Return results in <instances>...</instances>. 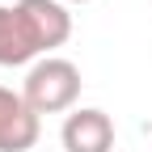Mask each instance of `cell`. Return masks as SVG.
I'll return each instance as SVG.
<instances>
[{"instance_id": "obj_4", "label": "cell", "mask_w": 152, "mask_h": 152, "mask_svg": "<svg viewBox=\"0 0 152 152\" xmlns=\"http://www.w3.org/2000/svg\"><path fill=\"white\" fill-rule=\"evenodd\" d=\"M17 9L30 21L38 51H55L72 38V13L64 9V0H17Z\"/></svg>"}, {"instance_id": "obj_5", "label": "cell", "mask_w": 152, "mask_h": 152, "mask_svg": "<svg viewBox=\"0 0 152 152\" xmlns=\"http://www.w3.org/2000/svg\"><path fill=\"white\" fill-rule=\"evenodd\" d=\"M34 55H42V51H38V38H34L30 21L21 17V9L0 4V68H21Z\"/></svg>"}, {"instance_id": "obj_3", "label": "cell", "mask_w": 152, "mask_h": 152, "mask_svg": "<svg viewBox=\"0 0 152 152\" xmlns=\"http://www.w3.org/2000/svg\"><path fill=\"white\" fill-rule=\"evenodd\" d=\"M59 140L68 152H110L114 148V123L106 110H72L64 118V131Z\"/></svg>"}, {"instance_id": "obj_1", "label": "cell", "mask_w": 152, "mask_h": 152, "mask_svg": "<svg viewBox=\"0 0 152 152\" xmlns=\"http://www.w3.org/2000/svg\"><path fill=\"white\" fill-rule=\"evenodd\" d=\"M80 68L72 59H59V55H47L26 72V85H21V97L34 114H64L76 106L80 97Z\"/></svg>"}, {"instance_id": "obj_6", "label": "cell", "mask_w": 152, "mask_h": 152, "mask_svg": "<svg viewBox=\"0 0 152 152\" xmlns=\"http://www.w3.org/2000/svg\"><path fill=\"white\" fill-rule=\"evenodd\" d=\"M68 4H89V0H68Z\"/></svg>"}, {"instance_id": "obj_2", "label": "cell", "mask_w": 152, "mask_h": 152, "mask_svg": "<svg viewBox=\"0 0 152 152\" xmlns=\"http://www.w3.org/2000/svg\"><path fill=\"white\" fill-rule=\"evenodd\" d=\"M38 131V114L26 106V97L0 85V152H30Z\"/></svg>"}]
</instances>
